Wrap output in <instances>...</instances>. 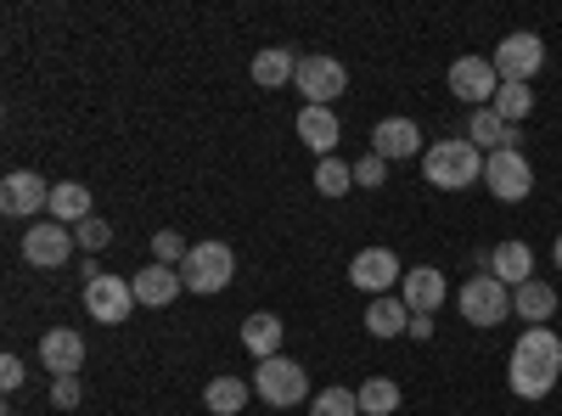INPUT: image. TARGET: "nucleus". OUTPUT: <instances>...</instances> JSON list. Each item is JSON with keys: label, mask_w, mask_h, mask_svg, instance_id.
Here are the masks:
<instances>
[{"label": "nucleus", "mask_w": 562, "mask_h": 416, "mask_svg": "<svg viewBox=\"0 0 562 416\" xmlns=\"http://www.w3.org/2000/svg\"><path fill=\"white\" fill-rule=\"evenodd\" d=\"M445 270H434V265H416V270H405V282H400V299L411 304V315H439V304H445Z\"/></svg>", "instance_id": "15"}, {"label": "nucleus", "mask_w": 562, "mask_h": 416, "mask_svg": "<svg viewBox=\"0 0 562 416\" xmlns=\"http://www.w3.org/2000/svg\"><path fill=\"white\" fill-rule=\"evenodd\" d=\"M495 74H501V85H529L540 68H546V40L540 34H529V29H518V34H506L501 45H495Z\"/></svg>", "instance_id": "4"}, {"label": "nucleus", "mask_w": 562, "mask_h": 416, "mask_svg": "<svg viewBox=\"0 0 562 416\" xmlns=\"http://www.w3.org/2000/svg\"><path fill=\"white\" fill-rule=\"evenodd\" d=\"M52 405L74 411V405H79V378H57V383H52Z\"/></svg>", "instance_id": "35"}, {"label": "nucleus", "mask_w": 562, "mask_h": 416, "mask_svg": "<svg viewBox=\"0 0 562 416\" xmlns=\"http://www.w3.org/2000/svg\"><path fill=\"white\" fill-rule=\"evenodd\" d=\"M371 153H378L383 164L394 158H416V153H428V147H422V130L411 124V119H383L378 130H371Z\"/></svg>", "instance_id": "17"}, {"label": "nucleus", "mask_w": 562, "mask_h": 416, "mask_svg": "<svg viewBox=\"0 0 562 416\" xmlns=\"http://www.w3.org/2000/svg\"><path fill=\"white\" fill-rule=\"evenodd\" d=\"M243 344H248V355L254 360H270V355H281V315H248L243 321Z\"/></svg>", "instance_id": "24"}, {"label": "nucleus", "mask_w": 562, "mask_h": 416, "mask_svg": "<svg viewBox=\"0 0 562 416\" xmlns=\"http://www.w3.org/2000/svg\"><path fill=\"white\" fill-rule=\"evenodd\" d=\"M130 310H135V288L124 282V276L97 270V276L85 282V315H97L102 327H119V321H130Z\"/></svg>", "instance_id": "9"}, {"label": "nucleus", "mask_w": 562, "mask_h": 416, "mask_svg": "<svg viewBox=\"0 0 562 416\" xmlns=\"http://www.w3.org/2000/svg\"><path fill=\"white\" fill-rule=\"evenodd\" d=\"M456 304H461V315L473 321V327H501V321L512 315V288L506 282H495V276H473L461 293H456Z\"/></svg>", "instance_id": "6"}, {"label": "nucleus", "mask_w": 562, "mask_h": 416, "mask_svg": "<svg viewBox=\"0 0 562 416\" xmlns=\"http://www.w3.org/2000/svg\"><path fill=\"white\" fill-rule=\"evenodd\" d=\"M203 405H209L214 416H237V411L248 405V383H243V378H214V383L203 389Z\"/></svg>", "instance_id": "26"}, {"label": "nucleus", "mask_w": 562, "mask_h": 416, "mask_svg": "<svg viewBox=\"0 0 562 416\" xmlns=\"http://www.w3.org/2000/svg\"><path fill=\"white\" fill-rule=\"evenodd\" d=\"M231 276H237V254H231L225 243H198L192 254H186V265H180L186 293H203V299L225 293V288H231Z\"/></svg>", "instance_id": "3"}, {"label": "nucleus", "mask_w": 562, "mask_h": 416, "mask_svg": "<svg viewBox=\"0 0 562 416\" xmlns=\"http://www.w3.org/2000/svg\"><path fill=\"white\" fill-rule=\"evenodd\" d=\"M467 142H473V147L490 158V153L512 147V124H506L495 108H479V113H473V124H467Z\"/></svg>", "instance_id": "23"}, {"label": "nucleus", "mask_w": 562, "mask_h": 416, "mask_svg": "<svg viewBox=\"0 0 562 416\" xmlns=\"http://www.w3.org/2000/svg\"><path fill=\"white\" fill-rule=\"evenodd\" d=\"M529 270H535V248H529V243H518V237L495 243V254H490V276H495V282L524 288V282H535Z\"/></svg>", "instance_id": "18"}, {"label": "nucleus", "mask_w": 562, "mask_h": 416, "mask_svg": "<svg viewBox=\"0 0 562 416\" xmlns=\"http://www.w3.org/2000/svg\"><path fill=\"white\" fill-rule=\"evenodd\" d=\"M562 378V338L551 327H524V338L512 344L506 360V383L518 400H546Z\"/></svg>", "instance_id": "1"}, {"label": "nucleus", "mask_w": 562, "mask_h": 416, "mask_svg": "<svg viewBox=\"0 0 562 416\" xmlns=\"http://www.w3.org/2000/svg\"><path fill=\"white\" fill-rule=\"evenodd\" d=\"M422 175H428L439 192H461V187H473V180L484 175V153L467 142V135L461 142H439V147L422 153Z\"/></svg>", "instance_id": "2"}, {"label": "nucleus", "mask_w": 562, "mask_h": 416, "mask_svg": "<svg viewBox=\"0 0 562 416\" xmlns=\"http://www.w3.org/2000/svg\"><path fill=\"white\" fill-rule=\"evenodd\" d=\"M23 378H29V366H23L18 355H0V383H7V394L23 389Z\"/></svg>", "instance_id": "34"}, {"label": "nucleus", "mask_w": 562, "mask_h": 416, "mask_svg": "<svg viewBox=\"0 0 562 416\" xmlns=\"http://www.w3.org/2000/svg\"><path fill=\"white\" fill-rule=\"evenodd\" d=\"M108 243H113V225L90 214V220L79 225V248H90V254H97V248H108Z\"/></svg>", "instance_id": "32"}, {"label": "nucleus", "mask_w": 562, "mask_h": 416, "mask_svg": "<svg viewBox=\"0 0 562 416\" xmlns=\"http://www.w3.org/2000/svg\"><path fill=\"white\" fill-rule=\"evenodd\" d=\"M40 366L52 378H79V366H85V338L74 327H52L40 338Z\"/></svg>", "instance_id": "14"}, {"label": "nucleus", "mask_w": 562, "mask_h": 416, "mask_svg": "<svg viewBox=\"0 0 562 416\" xmlns=\"http://www.w3.org/2000/svg\"><path fill=\"white\" fill-rule=\"evenodd\" d=\"M254 79H259V90L288 85V79H299V57L288 52V45H270V52L254 57Z\"/></svg>", "instance_id": "25"}, {"label": "nucleus", "mask_w": 562, "mask_h": 416, "mask_svg": "<svg viewBox=\"0 0 562 416\" xmlns=\"http://www.w3.org/2000/svg\"><path fill=\"white\" fill-rule=\"evenodd\" d=\"M52 214L57 225H85L90 220V187H79V180H57L52 187Z\"/></svg>", "instance_id": "22"}, {"label": "nucleus", "mask_w": 562, "mask_h": 416, "mask_svg": "<svg viewBox=\"0 0 562 416\" xmlns=\"http://www.w3.org/2000/svg\"><path fill=\"white\" fill-rule=\"evenodd\" d=\"M355 400H360L366 416H394V411H400V383H394V378H371Z\"/></svg>", "instance_id": "28"}, {"label": "nucleus", "mask_w": 562, "mask_h": 416, "mask_svg": "<svg viewBox=\"0 0 562 416\" xmlns=\"http://www.w3.org/2000/svg\"><path fill=\"white\" fill-rule=\"evenodd\" d=\"M484 187H490L501 203H524V198L535 192V169H529V158H524L518 147H501V153L484 158Z\"/></svg>", "instance_id": "7"}, {"label": "nucleus", "mask_w": 562, "mask_h": 416, "mask_svg": "<svg viewBox=\"0 0 562 416\" xmlns=\"http://www.w3.org/2000/svg\"><path fill=\"white\" fill-rule=\"evenodd\" d=\"M186 254H192V248L180 243V231H158V237H153V265L180 270V265H186Z\"/></svg>", "instance_id": "31"}, {"label": "nucleus", "mask_w": 562, "mask_h": 416, "mask_svg": "<svg viewBox=\"0 0 562 416\" xmlns=\"http://www.w3.org/2000/svg\"><path fill=\"white\" fill-rule=\"evenodd\" d=\"M130 288H135V304H147V310H169V304L186 293L180 270H169V265H147V270H135V276H130Z\"/></svg>", "instance_id": "16"}, {"label": "nucleus", "mask_w": 562, "mask_h": 416, "mask_svg": "<svg viewBox=\"0 0 562 416\" xmlns=\"http://www.w3.org/2000/svg\"><path fill=\"white\" fill-rule=\"evenodd\" d=\"M366 333H371V338H400V333H411V304H405L400 293L371 299V304H366Z\"/></svg>", "instance_id": "19"}, {"label": "nucleus", "mask_w": 562, "mask_h": 416, "mask_svg": "<svg viewBox=\"0 0 562 416\" xmlns=\"http://www.w3.org/2000/svg\"><path fill=\"white\" fill-rule=\"evenodd\" d=\"M349 187H355V169H349L344 158H321V164H315V192H321V198H344Z\"/></svg>", "instance_id": "29"}, {"label": "nucleus", "mask_w": 562, "mask_h": 416, "mask_svg": "<svg viewBox=\"0 0 562 416\" xmlns=\"http://www.w3.org/2000/svg\"><path fill=\"white\" fill-rule=\"evenodd\" d=\"M383 175H389V164H383L378 153H366V158L355 164V187H383Z\"/></svg>", "instance_id": "33"}, {"label": "nucleus", "mask_w": 562, "mask_h": 416, "mask_svg": "<svg viewBox=\"0 0 562 416\" xmlns=\"http://www.w3.org/2000/svg\"><path fill=\"white\" fill-rule=\"evenodd\" d=\"M68 254H74V225L40 220V225L23 231V259L34 270H57V265H68Z\"/></svg>", "instance_id": "11"}, {"label": "nucleus", "mask_w": 562, "mask_h": 416, "mask_svg": "<svg viewBox=\"0 0 562 416\" xmlns=\"http://www.w3.org/2000/svg\"><path fill=\"white\" fill-rule=\"evenodd\" d=\"M490 108H495V113H501V119H506L512 130H518V124H524V119L535 113V90H529V85H501Z\"/></svg>", "instance_id": "27"}, {"label": "nucleus", "mask_w": 562, "mask_h": 416, "mask_svg": "<svg viewBox=\"0 0 562 416\" xmlns=\"http://www.w3.org/2000/svg\"><path fill=\"white\" fill-rule=\"evenodd\" d=\"M512 315H524V327H546V321L557 315L551 282H524V288H512Z\"/></svg>", "instance_id": "20"}, {"label": "nucleus", "mask_w": 562, "mask_h": 416, "mask_svg": "<svg viewBox=\"0 0 562 416\" xmlns=\"http://www.w3.org/2000/svg\"><path fill=\"white\" fill-rule=\"evenodd\" d=\"M349 282L371 299H383V293H394V282H405V265L394 259V248H360L349 265Z\"/></svg>", "instance_id": "10"}, {"label": "nucleus", "mask_w": 562, "mask_h": 416, "mask_svg": "<svg viewBox=\"0 0 562 416\" xmlns=\"http://www.w3.org/2000/svg\"><path fill=\"white\" fill-rule=\"evenodd\" d=\"M293 85L304 90V108H333L349 90V74H344L338 57H299V79Z\"/></svg>", "instance_id": "8"}, {"label": "nucleus", "mask_w": 562, "mask_h": 416, "mask_svg": "<svg viewBox=\"0 0 562 416\" xmlns=\"http://www.w3.org/2000/svg\"><path fill=\"white\" fill-rule=\"evenodd\" d=\"M411 338H434V315H411Z\"/></svg>", "instance_id": "36"}, {"label": "nucleus", "mask_w": 562, "mask_h": 416, "mask_svg": "<svg viewBox=\"0 0 562 416\" xmlns=\"http://www.w3.org/2000/svg\"><path fill=\"white\" fill-rule=\"evenodd\" d=\"M450 90H456L461 102H473V113H479V108H490V102H495L501 74H495V63H490V57H456V63H450Z\"/></svg>", "instance_id": "12"}, {"label": "nucleus", "mask_w": 562, "mask_h": 416, "mask_svg": "<svg viewBox=\"0 0 562 416\" xmlns=\"http://www.w3.org/2000/svg\"><path fill=\"white\" fill-rule=\"evenodd\" d=\"M254 383H259V400H265V405H276V411H288V405H304V400H310V378H304V366H299V360H281V355L259 360Z\"/></svg>", "instance_id": "5"}, {"label": "nucleus", "mask_w": 562, "mask_h": 416, "mask_svg": "<svg viewBox=\"0 0 562 416\" xmlns=\"http://www.w3.org/2000/svg\"><path fill=\"white\" fill-rule=\"evenodd\" d=\"M299 135H304L310 153L333 158V147H338V113H333V108H304V113H299Z\"/></svg>", "instance_id": "21"}, {"label": "nucleus", "mask_w": 562, "mask_h": 416, "mask_svg": "<svg viewBox=\"0 0 562 416\" xmlns=\"http://www.w3.org/2000/svg\"><path fill=\"white\" fill-rule=\"evenodd\" d=\"M310 416H360V400L349 389H321L310 400Z\"/></svg>", "instance_id": "30"}, {"label": "nucleus", "mask_w": 562, "mask_h": 416, "mask_svg": "<svg viewBox=\"0 0 562 416\" xmlns=\"http://www.w3.org/2000/svg\"><path fill=\"white\" fill-rule=\"evenodd\" d=\"M0 209H7L12 220H34L40 209H52V187H45L34 169H12L7 180H0Z\"/></svg>", "instance_id": "13"}, {"label": "nucleus", "mask_w": 562, "mask_h": 416, "mask_svg": "<svg viewBox=\"0 0 562 416\" xmlns=\"http://www.w3.org/2000/svg\"><path fill=\"white\" fill-rule=\"evenodd\" d=\"M551 259H557V270H562V237H557V248H551Z\"/></svg>", "instance_id": "37"}]
</instances>
